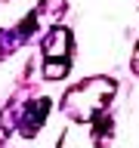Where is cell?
<instances>
[{
    "instance_id": "6da1fadb",
    "label": "cell",
    "mask_w": 139,
    "mask_h": 148,
    "mask_svg": "<svg viewBox=\"0 0 139 148\" xmlns=\"http://www.w3.org/2000/svg\"><path fill=\"white\" fill-rule=\"evenodd\" d=\"M65 46H71V31L68 28H56L53 34H50V40H46V59H53V56H68V49Z\"/></svg>"
},
{
    "instance_id": "7a4b0ae2",
    "label": "cell",
    "mask_w": 139,
    "mask_h": 148,
    "mask_svg": "<svg viewBox=\"0 0 139 148\" xmlns=\"http://www.w3.org/2000/svg\"><path fill=\"white\" fill-rule=\"evenodd\" d=\"M65 71H68V62H46V68H43V77L56 80V77H65Z\"/></svg>"
}]
</instances>
